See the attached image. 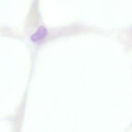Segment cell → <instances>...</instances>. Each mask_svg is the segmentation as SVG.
Listing matches in <instances>:
<instances>
[{
	"label": "cell",
	"mask_w": 132,
	"mask_h": 132,
	"mask_svg": "<svg viewBox=\"0 0 132 132\" xmlns=\"http://www.w3.org/2000/svg\"><path fill=\"white\" fill-rule=\"evenodd\" d=\"M47 31L43 26L39 27L36 32L31 36V40L34 42H40L42 41L46 36Z\"/></svg>",
	"instance_id": "obj_1"
}]
</instances>
